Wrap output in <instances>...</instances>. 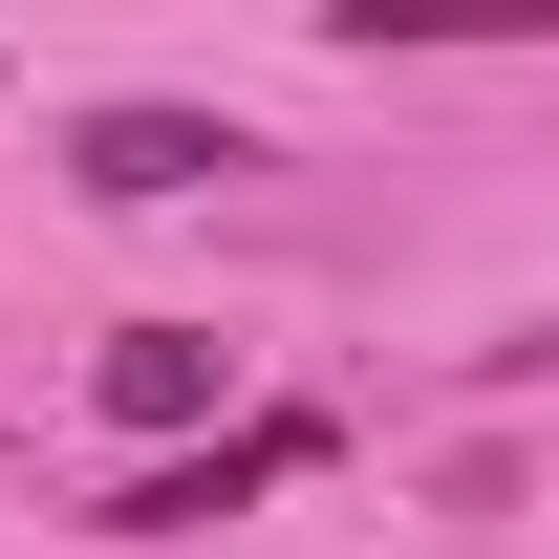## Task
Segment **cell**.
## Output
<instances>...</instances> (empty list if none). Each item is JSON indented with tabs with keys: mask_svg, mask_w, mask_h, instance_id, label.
Instances as JSON below:
<instances>
[{
	"mask_svg": "<svg viewBox=\"0 0 559 559\" xmlns=\"http://www.w3.org/2000/svg\"><path fill=\"white\" fill-rule=\"evenodd\" d=\"M66 173H86L108 215H173V194H215V173H259V151L215 130V108H86V130H66Z\"/></svg>",
	"mask_w": 559,
	"mask_h": 559,
	"instance_id": "1",
	"label": "cell"
},
{
	"mask_svg": "<svg viewBox=\"0 0 559 559\" xmlns=\"http://www.w3.org/2000/svg\"><path fill=\"white\" fill-rule=\"evenodd\" d=\"M280 474H323V409H259V430H215L194 474H130L108 538H194V516H237V495H280Z\"/></svg>",
	"mask_w": 559,
	"mask_h": 559,
	"instance_id": "2",
	"label": "cell"
},
{
	"mask_svg": "<svg viewBox=\"0 0 559 559\" xmlns=\"http://www.w3.org/2000/svg\"><path fill=\"white\" fill-rule=\"evenodd\" d=\"M86 388H108V430H215V388H237V345H215V323H130V345L86 366Z\"/></svg>",
	"mask_w": 559,
	"mask_h": 559,
	"instance_id": "3",
	"label": "cell"
}]
</instances>
